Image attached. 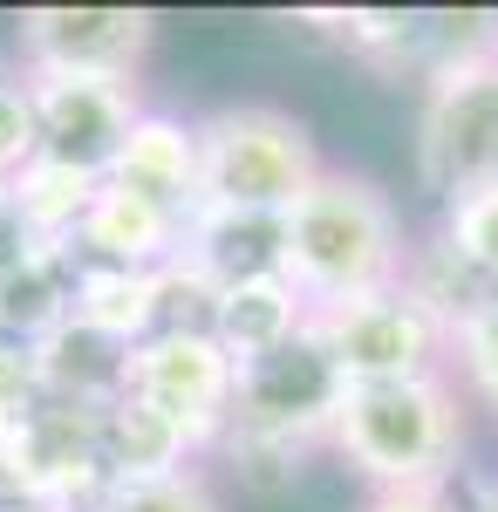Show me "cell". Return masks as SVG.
Returning a JSON list of instances; mask_svg holds the SVG:
<instances>
[{"label":"cell","mask_w":498,"mask_h":512,"mask_svg":"<svg viewBox=\"0 0 498 512\" xmlns=\"http://www.w3.org/2000/svg\"><path fill=\"white\" fill-rule=\"evenodd\" d=\"M464 437H471V403L444 369L417 383L348 390L328 431V458L369 492H451L464 478Z\"/></svg>","instance_id":"obj_1"},{"label":"cell","mask_w":498,"mask_h":512,"mask_svg":"<svg viewBox=\"0 0 498 512\" xmlns=\"http://www.w3.org/2000/svg\"><path fill=\"white\" fill-rule=\"evenodd\" d=\"M410 260V233L396 198L348 164H321V178L287 212V280L307 308H335L362 294H389Z\"/></svg>","instance_id":"obj_2"},{"label":"cell","mask_w":498,"mask_h":512,"mask_svg":"<svg viewBox=\"0 0 498 512\" xmlns=\"http://www.w3.org/2000/svg\"><path fill=\"white\" fill-rule=\"evenodd\" d=\"M321 178V144L307 117L280 103H219L198 117V185L205 205L226 212H273L287 219L294 198Z\"/></svg>","instance_id":"obj_3"},{"label":"cell","mask_w":498,"mask_h":512,"mask_svg":"<svg viewBox=\"0 0 498 512\" xmlns=\"http://www.w3.org/2000/svg\"><path fill=\"white\" fill-rule=\"evenodd\" d=\"M307 335L335 362V376L348 390H362V383H417V376H444L451 369L444 328L423 315L403 287L362 294V301H335V308H307Z\"/></svg>","instance_id":"obj_4"},{"label":"cell","mask_w":498,"mask_h":512,"mask_svg":"<svg viewBox=\"0 0 498 512\" xmlns=\"http://www.w3.org/2000/svg\"><path fill=\"white\" fill-rule=\"evenodd\" d=\"M232 383H239V369L205 328H157L151 342L130 349V369H123V390L151 403L157 417H171L205 465H212L219 437L232 431Z\"/></svg>","instance_id":"obj_5"},{"label":"cell","mask_w":498,"mask_h":512,"mask_svg":"<svg viewBox=\"0 0 498 512\" xmlns=\"http://www.w3.org/2000/svg\"><path fill=\"white\" fill-rule=\"evenodd\" d=\"M157 48V14L151 7H28L14 21V62L28 76H103V82H137Z\"/></svg>","instance_id":"obj_6"},{"label":"cell","mask_w":498,"mask_h":512,"mask_svg":"<svg viewBox=\"0 0 498 512\" xmlns=\"http://www.w3.org/2000/svg\"><path fill=\"white\" fill-rule=\"evenodd\" d=\"M498 178V62L423 82L417 103V185L437 205Z\"/></svg>","instance_id":"obj_7"},{"label":"cell","mask_w":498,"mask_h":512,"mask_svg":"<svg viewBox=\"0 0 498 512\" xmlns=\"http://www.w3.org/2000/svg\"><path fill=\"white\" fill-rule=\"evenodd\" d=\"M0 499H28L41 512H103L110 485L96 465V410L48 403L0 437Z\"/></svg>","instance_id":"obj_8"},{"label":"cell","mask_w":498,"mask_h":512,"mask_svg":"<svg viewBox=\"0 0 498 512\" xmlns=\"http://www.w3.org/2000/svg\"><path fill=\"white\" fill-rule=\"evenodd\" d=\"M348 383L335 376V362L314 349V335H294L287 349L260 355V362H239V383H232V431H260V437H287L328 458V431L342 417Z\"/></svg>","instance_id":"obj_9"},{"label":"cell","mask_w":498,"mask_h":512,"mask_svg":"<svg viewBox=\"0 0 498 512\" xmlns=\"http://www.w3.org/2000/svg\"><path fill=\"white\" fill-rule=\"evenodd\" d=\"M35 89V130H41V158L110 178L116 151L130 137V123L144 110L137 82H103V76H28Z\"/></svg>","instance_id":"obj_10"},{"label":"cell","mask_w":498,"mask_h":512,"mask_svg":"<svg viewBox=\"0 0 498 512\" xmlns=\"http://www.w3.org/2000/svg\"><path fill=\"white\" fill-rule=\"evenodd\" d=\"M103 185H116V192L144 198V205H157V212H171V219L192 226V212L205 205V185H198V117L144 103Z\"/></svg>","instance_id":"obj_11"},{"label":"cell","mask_w":498,"mask_h":512,"mask_svg":"<svg viewBox=\"0 0 498 512\" xmlns=\"http://www.w3.org/2000/svg\"><path fill=\"white\" fill-rule=\"evenodd\" d=\"M96 465H103V485L123 492V485H157L171 472H192L205 458L192 451V437L178 431L171 417H157L151 403H137L123 390L116 403L96 410Z\"/></svg>","instance_id":"obj_12"},{"label":"cell","mask_w":498,"mask_h":512,"mask_svg":"<svg viewBox=\"0 0 498 512\" xmlns=\"http://www.w3.org/2000/svg\"><path fill=\"white\" fill-rule=\"evenodd\" d=\"M185 267L212 280V287H239V280L287 274V219L273 212H226V205H198L185 226Z\"/></svg>","instance_id":"obj_13"},{"label":"cell","mask_w":498,"mask_h":512,"mask_svg":"<svg viewBox=\"0 0 498 512\" xmlns=\"http://www.w3.org/2000/svg\"><path fill=\"white\" fill-rule=\"evenodd\" d=\"M76 253L82 260H103V267L164 274V267L185 253V219H171V212H157L144 198L103 185L96 205H89V219H82V233H76Z\"/></svg>","instance_id":"obj_14"},{"label":"cell","mask_w":498,"mask_h":512,"mask_svg":"<svg viewBox=\"0 0 498 512\" xmlns=\"http://www.w3.org/2000/svg\"><path fill=\"white\" fill-rule=\"evenodd\" d=\"M396 287H403L423 315L444 328V342H451V335H464L471 321L498 315V280L485 274V267H471V260H464L444 233L410 239V260H403V280H396Z\"/></svg>","instance_id":"obj_15"},{"label":"cell","mask_w":498,"mask_h":512,"mask_svg":"<svg viewBox=\"0 0 498 512\" xmlns=\"http://www.w3.org/2000/svg\"><path fill=\"white\" fill-rule=\"evenodd\" d=\"M307 328V301L301 287L287 274H267V280H239V287H219V301H212V342L232 355V369L239 362H260V355L287 349L294 335Z\"/></svg>","instance_id":"obj_16"},{"label":"cell","mask_w":498,"mask_h":512,"mask_svg":"<svg viewBox=\"0 0 498 512\" xmlns=\"http://www.w3.org/2000/svg\"><path fill=\"white\" fill-rule=\"evenodd\" d=\"M76 246H35L14 267H0V342L35 349L69 321V294H76Z\"/></svg>","instance_id":"obj_17"},{"label":"cell","mask_w":498,"mask_h":512,"mask_svg":"<svg viewBox=\"0 0 498 512\" xmlns=\"http://www.w3.org/2000/svg\"><path fill=\"white\" fill-rule=\"evenodd\" d=\"M123 369L130 349H116L103 335H89L76 321H62L48 342H35V376L48 403H76V410H103L123 396Z\"/></svg>","instance_id":"obj_18"},{"label":"cell","mask_w":498,"mask_h":512,"mask_svg":"<svg viewBox=\"0 0 498 512\" xmlns=\"http://www.w3.org/2000/svg\"><path fill=\"white\" fill-rule=\"evenodd\" d=\"M69 321L103 335L116 349H137L157 335V274L137 267H103V260H82L76 267V294H69Z\"/></svg>","instance_id":"obj_19"},{"label":"cell","mask_w":498,"mask_h":512,"mask_svg":"<svg viewBox=\"0 0 498 512\" xmlns=\"http://www.w3.org/2000/svg\"><path fill=\"white\" fill-rule=\"evenodd\" d=\"M96 192H103V178L69 171V164H55V158H35L28 171L7 178V205H14L21 233L35 239V246H76Z\"/></svg>","instance_id":"obj_20"},{"label":"cell","mask_w":498,"mask_h":512,"mask_svg":"<svg viewBox=\"0 0 498 512\" xmlns=\"http://www.w3.org/2000/svg\"><path fill=\"white\" fill-rule=\"evenodd\" d=\"M321 451H307V444H287V437H260V431H226L219 437V451H212V465L239 485V499H253V506H280V499H294L307 485V465H314Z\"/></svg>","instance_id":"obj_21"},{"label":"cell","mask_w":498,"mask_h":512,"mask_svg":"<svg viewBox=\"0 0 498 512\" xmlns=\"http://www.w3.org/2000/svg\"><path fill=\"white\" fill-rule=\"evenodd\" d=\"M437 233L451 239L471 267H485V274L498 280V178L458 192L451 205H437Z\"/></svg>","instance_id":"obj_22"},{"label":"cell","mask_w":498,"mask_h":512,"mask_svg":"<svg viewBox=\"0 0 498 512\" xmlns=\"http://www.w3.org/2000/svg\"><path fill=\"white\" fill-rule=\"evenodd\" d=\"M103 512H232L226 492H219V478L192 465V472H171L157 478V485H123L103 499Z\"/></svg>","instance_id":"obj_23"},{"label":"cell","mask_w":498,"mask_h":512,"mask_svg":"<svg viewBox=\"0 0 498 512\" xmlns=\"http://www.w3.org/2000/svg\"><path fill=\"white\" fill-rule=\"evenodd\" d=\"M41 158V130H35V89L21 62H0V185L14 171H28Z\"/></svg>","instance_id":"obj_24"},{"label":"cell","mask_w":498,"mask_h":512,"mask_svg":"<svg viewBox=\"0 0 498 512\" xmlns=\"http://www.w3.org/2000/svg\"><path fill=\"white\" fill-rule=\"evenodd\" d=\"M451 383L464 390V403L498 410V315L471 321L464 335H451Z\"/></svg>","instance_id":"obj_25"},{"label":"cell","mask_w":498,"mask_h":512,"mask_svg":"<svg viewBox=\"0 0 498 512\" xmlns=\"http://www.w3.org/2000/svg\"><path fill=\"white\" fill-rule=\"evenodd\" d=\"M41 410V376H35V349L0 342V437L14 424H28Z\"/></svg>","instance_id":"obj_26"},{"label":"cell","mask_w":498,"mask_h":512,"mask_svg":"<svg viewBox=\"0 0 498 512\" xmlns=\"http://www.w3.org/2000/svg\"><path fill=\"white\" fill-rule=\"evenodd\" d=\"M355 512H464L451 492H369Z\"/></svg>","instance_id":"obj_27"},{"label":"cell","mask_w":498,"mask_h":512,"mask_svg":"<svg viewBox=\"0 0 498 512\" xmlns=\"http://www.w3.org/2000/svg\"><path fill=\"white\" fill-rule=\"evenodd\" d=\"M464 512H498V472H478V478H464Z\"/></svg>","instance_id":"obj_28"},{"label":"cell","mask_w":498,"mask_h":512,"mask_svg":"<svg viewBox=\"0 0 498 512\" xmlns=\"http://www.w3.org/2000/svg\"><path fill=\"white\" fill-rule=\"evenodd\" d=\"M0 512H41V506H28V499H0Z\"/></svg>","instance_id":"obj_29"}]
</instances>
